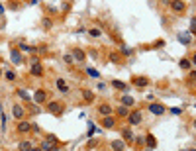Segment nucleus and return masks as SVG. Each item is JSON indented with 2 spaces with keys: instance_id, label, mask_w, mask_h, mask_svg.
Returning a JSON list of instances; mask_svg holds the SVG:
<instances>
[{
  "instance_id": "f257e3e1",
  "label": "nucleus",
  "mask_w": 196,
  "mask_h": 151,
  "mask_svg": "<svg viewBox=\"0 0 196 151\" xmlns=\"http://www.w3.org/2000/svg\"><path fill=\"white\" fill-rule=\"evenodd\" d=\"M141 120H143V114L139 110H132V112H129V116H128V124L129 126H139Z\"/></svg>"
},
{
  "instance_id": "f03ea898",
  "label": "nucleus",
  "mask_w": 196,
  "mask_h": 151,
  "mask_svg": "<svg viewBox=\"0 0 196 151\" xmlns=\"http://www.w3.org/2000/svg\"><path fill=\"white\" fill-rule=\"evenodd\" d=\"M30 73H32L33 77H41V75H43V67H41V63H39L38 57H35V59L32 61V65H30Z\"/></svg>"
},
{
  "instance_id": "7ed1b4c3",
  "label": "nucleus",
  "mask_w": 196,
  "mask_h": 151,
  "mask_svg": "<svg viewBox=\"0 0 196 151\" xmlns=\"http://www.w3.org/2000/svg\"><path fill=\"white\" fill-rule=\"evenodd\" d=\"M47 110L51 112V114H55V116H61V114H63V104L57 102V100H53V102L47 104Z\"/></svg>"
},
{
  "instance_id": "20e7f679",
  "label": "nucleus",
  "mask_w": 196,
  "mask_h": 151,
  "mask_svg": "<svg viewBox=\"0 0 196 151\" xmlns=\"http://www.w3.org/2000/svg\"><path fill=\"white\" fill-rule=\"evenodd\" d=\"M16 129H18V133H28V132H32V122H28V120H20V122H18V126H16Z\"/></svg>"
},
{
  "instance_id": "39448f33",
  "label": "nucleus",
  "mask_w": 196,
  "mask_h": 151,
  "mask_svg": "<svg viewBox=\"0 0 196 151\" xmlns=\"http://www.w3.org/2000/svg\"><path fill=\"white\" fill-rule=\"evenodd\" d=\"M32 100H33V102H35V104H43V102H45V100H47V92H45V90H43V88H39V90H35V94L32 96Z\"/></svg>"
},
{
  "instance_id": "423d86ee",
  "label": "nucleus",
  "mask_w": 196,
  "mask_h": 151,
  "mask_svg": "<svg viewBox=\"0 0 196 151\" xmlns=\"http://www.w3.org/2000/svg\"><path fill=\"white\" fill-rule=\"evenodd\" d=\"M10 59H12L14 65H22V63H24V55L20 53V49H12V51H10Z\"/></svg>"
},
{
  "instance_id": "0eeeda50",
  "label": "nucleus",
  "mask_w": 196,
  "mask_h": 151,
  "mask_svg": "<svg viewBox=\"0 0 196 151\" xmlns=\"http://www.w3.org/2000/svg\"><path fill=\"white\" fill-rule=\"evenodd\" d=\"M12 114H14V118H16V120L20 122V120H24L26 110H24V108H22L20 104H14V106H12Z\"/></svg>"
},
{
  "instance_id": "6e6552de",
  "label": "nucleus",
  "mask_w": 196,
  "mask_h": 151,
  "mask_svg": "<svg viewBox=\"0 0 196 151\" xmlns=\"http://www.w3.org/2000/svg\"><path fill=\"white\" fill-rule=\"evenodd\" d=\"M98 114H100V116H112V114H114V108L110 106V104H100L98 106Z\"/></svg>"
},
{
  "instance_id": "1a4fd4ad",
  "label": "nucleus",
  "mask_w": 196,
  "mask_h": 151,
  "mask_svg": "<svg viewBox=\"0 0 196 151\" xmlns=\"http://www.w3.org/2000/svg\"><path fill=\"white\" fill-rule=\"evenodd\" d=\"M169 4H171V8L175 10V12H184L186 10V4L183 2V0H171Z\"/></svg>"
},
{
  "instance_id": "9d476101",
  "label": "nucleus",
  "mask_w": 196,
  "mask_h": 151,
  "mask_svg": "<svg viewBox=\"0 0 196 151\" xmlns=\"http://www.w3.org/2000/svg\"><path fill=\"white\" fill-rule=\"evenodd\" d=\"M149 112L155 114V116H161V114H165V106L163 104H149Z\"/></svg>"
},
{
  "instance_id": "9b49d317",
  "label": "nucleus",
  "mask_w": 196,
  "mask_h": 151,
  "mask_svg": "<svg viewBox=\"0 0 196 151\" xmlns=\"http://www.w3.org/2000/svg\"><path fill=\"white\" fill-rule=\"evenodd\" d=\"M132 83H133L135 86H139V88H145V86L149 84V78H147V77H133Z\"/></svg>"
},
{
  "instance_id": "f8f14e48",
  "label": "nucleus",
  "mask_w": 196,
  "mask_h": 151,
  "mask_svg": "<svg viewBox=\"0 0 196 151\" xmlns=\"http://www.w3.org/2000/svg\"><path fill=\"white\" fill-rule=\"evenodd\" d=\"M102 126H104L106 129H110V128L116 126V116H114V114H112V116H104V118H102Z\"/></svg>"
},
{
  "instance_id": "ddd939ff",
  "label": "nucleus",
  "mask_w": 196,
  "mask_h": 151,
  "mask_svg": "<svg viewBox=\"0 0 196 151\" xmlns=\"http://www.w3.org/2000/svg\"><path fill=\"white\" fill-rule=\"evenodd\" d=\"M122 139L132 143V141L135 139V135H133V132H132V129H129V128H124V129H122Z\"/></svg>"
},
{
  "instance_id": "4468645a",
  "label": "nucleus",
  "mask_w": 196,
  "mask_h": 151,
  "mask_svg": "<svg viewBox=\"0 0 196 151\" xmlns=\"http://www.w3.org/2000/svg\"><path fill=\"white\" fill-rule=\"evenodd\" d=\"M145 147H147L149 151L157 147V139H155V135H153V133H149L147 138H145Z\"/></svg>"
},
{
  "instance_id": "2eb2a0df",
  "label": "nucleus",
  "mask_w": 196,
  "mask_h": 151,
  "mask_svg": "<svg viewBox=\"0 0 196 151\" xmlns=\"http://www.w3.org/2000/svg\"><path fill=\"white\" fill-rule=\"evenodd\" d=\"M41 151H59V147H57V143H51L49 139H45L41 143Z\"/></svg>"
},
{
  "instance_id": "dca6fc26",
  "label": "nucleus",
  "mask_w": 196,
  "mask_h": 151,
  "mask_svg": "<svg viewBox=\"0 0 196 151\" xmlns=\"http://www.w3.org/2000/svg\"><path fill=\"white\" fill-rule=\"evenodd\" d=\"M116 116H118V118H128L129 116V108L124 106V104L118 106V108H116Z\"/></svg>"
},
{
  "instance_id": "f3484780",
  "label": "nucleus",
  "mask_w": 196,
  "mask_h": 151,
  "mask_svg": "<svg viewBox=\"0 0 196 151\" xmlns=\"http://www.w3.org/2000/svg\"><path fill=\"white\" fill-rule=\"evenodd\" d=\"M73 57H75V61H84L86 59V53L83 51V49H73Z\"/></svg>"
},
{
  "instance_id": "a211bd4d",
  "label": "nucleus",
  "mask_w": 196,
  "mask_h": 151,
  "mask_svg": "<svg viewBox=\"0 0 196 151\" xmlns=\"http://www.w3.org/2000/svg\"><path fill=\"white\" fill-rule=\"evenodd\" d=\"M112 149H114V151H124V149H126L124 139H114V141H112Z\"/></svg>"
},
{
  "instance_id": "6ab92c4d",
  "label": "nucleus",
  "mask_w": 196,
  "mask_h": 151,
  "mask_svg": "<svg viewBox=\"0 0 196 151\" xmlns=\"http://www.w3.org/2000/svg\"><path fill=\"white\" fill-rule=\"evenodd\" d=\"M83 100H84L86 104L94 102V92H92V90H83Z\"/></svg>"
},
{
  "instance_id": "aec40b11",
  "label": "nucleus",
  "mask_w": 196,
  "mask_h": 151,
  "mask_svg": "<svg viewBox=\"0 0 196 151\" xmlns=\"http://www.w3.org/2000/svg\"><path fill=\"white\" fill-rule=\"evenodd\" d=\"M55 84H57V88H59L63 94H67V92H69V86H67V83H65L63 78H57V83H55Z\"/></svg>"
},
{
  "instance_id": "412c9836",
  "label": "nucleus",
  "mask_w": 196,
  "mask_h": 151,
  "mask_svg": "<svg viewBox=\"0 0 196 151\" xmlns=\"http://www.w3.org/2000/svg\"><path fill=\"white\" fill-rule=\"evenodd\" d=\"M122 104H124V106H133L135 100L129 96V94H124V96H122Z\"/></svg>"
},
{
  "instance_id": "4be33fe9",
  "label": "nucleus",
  "mask_w": 196,
  "mask_h": 151,
  "mask_svg": "<svg viewBox=\"0 0 196 151\" xmlns=\"http://www.w3.org/2000/svg\"><path fill=\"white\" fill-rule=\"evenodd\" d=\"M112 86H114L116 90H126V88H128V84L122 83V81H112Z\"/></svg>"
},
{
  "instance_id": "5701e85b",
  "label": "nucleus",
  "mask_w": 196,
  "mask_h": 151,
  "mask_svg": "<svg viewBox=\"0 0 196 151\" xmlns=\"http://www.w3.org/2000/svg\"><path fill=\"white\" fill-rule=\"evenodd\" d=\"M190 67H192V61L190 59H180V69H183V71H188Z\"/></svg>"
},
{
  "instance_id": "b1692460",
  "label": "nucleus",
  "mask_w": 196,
  "mask_h": 151,
  "mask_svg": "<svg viewBox=\"0 0 196 151\" xmlns=\"http://www.w3.org/2000/svg\"><path fill=\"white\" fill-rule=\"evenodd\" d=\"M18 149H20V151H30V149H32V143H30V141H22L20 145H18Z\"/></svg>"
},
{
  "instance_id": "393cba45",
  "label": "nucleus",
  "mask_w": 196,
  "mask_h": 151,
  "mask_svg": "<svg viewBox=\"0 0 196 151\" xmlns=\"http://www.w3.org/2000/svg\"><path fill=\"white\" fill-rule=\"evenodd\" d=\"M4 77H6V81H10V83H14V81H16V73H14V71H6V73H4Z\"/></svg>"
},
{
  "instance_id": "a878e982",
  "label": "nucleus",
  "mask_w": 196,
  "mask_h": 151,
  "mask_svg": "<svg viewBox=\"0 0 196 151\" xmlns=\"http://www.w3.org/2000/svg\"><path fill=\"white\" fill-rule=\"evenodd\" d=\"M88 33L92 35V38H100V35H102V30H98V28H90Z\"/></svg>"
},
{
  "instance_id": "bb28decb",
  "label": "nucleus",
  "mask_w": 196,
  "mask_h": 151,
  "mask_svg": "<svg viewBox=\"0 0 196 151\" xmlns=\"http://www.w3.org/2000/svg\"><path fill=\"white\" fill-rule=\"evenodd\" d=\"M16 94H18V96L22 98V100H32V96H30V94H28V92H26V90H18V92H16Z\"/></svg>"
},
{
  "instance_id": "cd10ccee",
  "label": "nucleus",
  "mask_w": 196,
  "mask_h": 151,
  "mask_svg": "<svg viewBox=\"0 0 196 151\" xmlns=\"http://www.w3.org/2000/svg\"><path fill=\"white\" fill-rule=\"evenodd\" d=\"M86 73H88L92 78H98V77H100V75H98V71H96V69H92V67H88V69H86Z\"/></svg>"
},
{
  "instance_id": "c85d7f7f",
  "label": "nucleus",
  "mask_w": 196,
  "mask_h": 151,
  "mask_svg": "<svg viewBox=\"0 0 196 151\" xmlns=\"http://www.w3.org/2000/svg\"><path fill=\"white\" fill-rule=\"evenodd\" d=\"M63 61H65V63H69V65H73V63H75V57H73V55H69V53H67V55H65V57H63Z\"/></svg>"
},
{
  "instance_id": "c756f323",
  "label": "nucleus",
  "mask_w": 196,
  "mask_h": 151,
  "mask_svg": "<svg viewBox=\"0 0 196 151\" xmlns=\"http://www.w3.org/2000/svg\"><path fill=\"white\" fill-rule=\"evenodd\" d=\"M188 32H190V33H196V16L190 20V30H188Z\"/></svg>"
},
{
  "instance_id": "7c9ffc66",
  "label": "nucleus",
  "mask_w": 196,
  "mask_h": 151,
  "mask_svg": "<svg viewBox=\"0 0 196 151\" xmlns=\"http://www.w3.org/2000/svg\"><path fill=\"white\" fill-rule=\"evenodd\" d=\"M51 26H53V22L49 20V18H45V20H43V28H45V30H49Z\"/></svg>"
},
{
  "instance_id": "2f4dec72",
  "label": "nucleus",
  "mask_w": 196,
  "mask_h": 151,
  "mask_svg": "<svg viewBox=\"0 0 196 151\" xmlns=\"http://www.w3.org/2000/svg\"><path fill=\"white\" fill-rule=\"evenodd\" d=\"M20 49H22V51H33V47L26 45V43H20Z\"/></svg>"
},
{
  "instance_id": "473e14b6",
  "label": "nucleus",
  "mask_w": 196,
  "mask_h": 151,
  "mask_svg": "<svg viewBox=\"0 0 196 151\" xmlns=\"http://www.w3.org/2000/svg\"><path fill=\"white\" fill-rule=\"evenodd\" d=\"M110 61H114V63H120V55L112 53V55H110Z\"/></svg>"
},
{
  "instance_id": "72a5a7b5",
  "label": "nucleus",
  "mask_w": 196,
  "mask_h": 151,
  "mask_svg": "<svg viewBox=\"0 0 196 151\" xmlns=\"http://www.w3.org/2000/svg\"><path fill=\"white\" fill-rule=\"evenodd\" d=\"M135 143H137V145H145V138H137Z\"/></svg>"
},
{
  "instance_id": "f704fd0d",
  "label": "nucleus",
  "mask_w": 196,
  "mask_h": 151,
  "mask_svg": "<svg viewBox=\"0 0 196 151\" xmlns=\"http://www.w3.org/2000/svg\"><path fill=\"white\" fill-rule=\"evenodd\" d=\"M171 112H173V114H183V108H173Z\"/></svg>"
},
{
  "instance_id": "c9c22d12",
  "label": "nucleus",
  "mask_w": 196,
  "mask_h": 151,
  "mask_svg": "<svg viewBox=\"0 0 196 151\" xmlns=\"http://www.w3.org/2000/svg\"><path fill=\"white\" fill-rule=\"evenodd\" d=\"M122 53H124V55H129V53H132V49H128V47H122Z\"/></svg>"
},
{
  "instance_id": "e433bc0d",
  "label": "nucleus",
  "mask_w": 196,
  "mask_h": 151,
  "mask_svg": "<svg viewBox=\"0 0 196 151\" xmlns=\"http://www.w3.org/2000/svg\"><path fill=\"white\" fill-rule=\"evenodd\" d=\"M47 139L51 141V143H57V138H55V135H47Z\"/></svg>"
},
{
  "instance_id": "4c0bfd02",
  "label": "nucleus",
  "mask_w": 196,
  "mask_h": 151,
  "mask_svg": "<svg viewBox=\"0 0 196 151\" xmlns=\"http://www.w3.org/2000/svg\"><path fill=\"white\" fill-rule=\"evenodd\" d=\"M30 151H41V147H32Z\"/></svg>"
},
{
  "instance_id": "58836bf2",
  "label": "nucleus",
  "mask_w": 196,
  "mask_h": 151,
  "mask_svg": "<svg viewBox=\"0 0 196 151\" xmlns=\"http://www.w3.org/2000/svg\"><path fill=\"white\" fill-rule=\"evenodd\" d=\"M192 63H194V65H196V53H194V55H192Z\"/></svg>"
},
{
  "instance_id": "ea45409f",
  "label": "nucleus",
  "mask_w": 196,
  "mask_h": 151,
  "mask_svg": "<svg viewBox=\"0 0 196 151\" xmlns=\"http://www.w3.org/2000/svg\"><path fill=\"white\" fill-rule=\"evenodd\" d=\"M0 14H4V6L2 4H0Z\"/></svg>"
},
{
  "instance_id": "a19ab883",
  "label": "nucleus",
  "mask_w": 196,
  "mask_h": 151,
  "mask_svg": "<svg viewBox=\"0 0 196 151\" xmlns=\"http://www.w3.org/2000/svg\"><path fill=\"white\" fill-rule=\"evenodd\" d=\"M190 77H192V81H196V73H192V75H190Z\"/></svg>"
},
{
  "instance_id": "79ce46f5",
  "label": "nucleus",
  "mask_w": 196,
  "mask_h": 151,
  "mask_svg": "<svg viewBox=\"0 0 196 151\" xmlns=\"http://www.w3.org/2000/svg\"><path fill=\"white\" fill-rule=\"evenodd\" d=\"M192 126H194V128H196V120H194V122H192Z\"/></svg>"
},
{
  "instance_id": "37998d69",
  "label": "nucleus",
  "mask_w": 196,
  "mask_h": 151,
  "mask_svg": "<svg viewBox=\"0 0 196 151\" xmlns=\"http://www.w3.org/2000/svg\"><path fill=\"white\" fill-rule=\"evenodd\" d=\"M2 75H4V73H2V69H0V77H2Z\"/></svg>"
},
{
  "instance_id": "c03bdc74",
  "label": "nucleus",
  "mask_w": 196,
  "mask_h": 151,
  "mask_svg": "<svg viewBox=\"0 0 196 151\" xmlns=\"http://www.w3.org/2000/svg\"><path fill=\"white\" fill-rule=\"evenodd\" d=\"M190 151H196V149H190Z\"/></svg>"
}]
</instances>
